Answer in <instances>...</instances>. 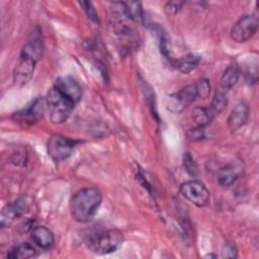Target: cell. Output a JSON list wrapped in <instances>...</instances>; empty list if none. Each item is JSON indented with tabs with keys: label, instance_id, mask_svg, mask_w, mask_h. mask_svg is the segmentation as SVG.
Wrapping results in <instances>:
<instances>
[{
	"label": "cell",
	"instance_id": "obj_14",
	"mask_svg": "<svg viewBox=\"0 0 259 259\" xmlns=\"http://www.w3.org/2000/svg\"><path fill=\"white\" fill-rule=\"evenodd\" d=\"M30 238L35 245L46 250L52 248L55 242V237L52 231L44 226L32 228L30 232Z\"/></svg>",
	"mask_w": 259,
	"mask_h": 259
},
{
	"label": "cell",
	"instance_id": "obj_10",
	"mask_svg": "<svg viewBox=\"0 0 259 259\" xmlns=\"http://www.w3.org/2000/svg\"><path fill=\"white\" fill-rule=\"evenodd\" d=\"M54 87H56L64 96L70 99L74 104L79 102L82 96V89L79 83L70 76L59 77Z\"/></svg>",
	"mask_w": 259,
	"mask_h": 259
},
{
	"label": "cell",
	"instance_id": "obj_15",
	"mask_svg": "<svg viewBox=\"0 0 259 259\" xmlns=\"http://www.w3.org/2000/svg\"><path fill=\"white\" fill-rule=\"evenodd\" d=\"M200 62V58L196 55L189 54L186 56H183L179 59H174L171 64L173 67H175L179 72L183 74L190 73L193 69L197 67V65Z\"/></svg>",
	"mask_w": 259,
	"mask_h": 259
},
{
	"label": "cell",
	"instance_id": "obj_22",
	"mask_svg": "<svg viewBox=\"0 0 259 259\" xmlns=\"http://www.w3.org/2000/svg\"><path fill=\"white\" fill-rule=\"evenodd\" d=\"M79 4L82 6L83 10L85 11L87 17L90 20H92L94 22H98V15H97L96 10L93 7L91 2H89V1H81V2H79Z\"/></svg>",
	"mask_w": 259,
	"mask_h": 259
},
{
	"label": "cell",
	"instance_id": "obj_12",
	"mask_svg": "<svg viewBox=\"0 0 259 259\" xmlns=\"http://www.w3.org/2000/svg\"><path fill=\"white\" fill-rule=\"evenodd\" d=\"M243 164L241 162H231L223 166L218 172V183L226 188L231 186L243 173Z\"/></svg>",
	"mask_w": 259,
	"mask_h": 259
},
{
	"label": "cell",
	"instance_id": "obj_26",
	"mask_svg": "<svg viewBox=\"0 0 259 259\" xmlns=\"http://www.w3.org/2000/svg\"><path fill=\"white\" fill-rule=\"evenodd\" d=\"M187 137L189 140L191 141H198L203 139L204 137V133H203V127H198L195 126L194 128H190L188 130V132L186 133Z\"/></svg>",
	"mask_w": 259,
	"mask_h": 259
},
{
	"label": "cell",
	"instance_id": "obj_5",
	"mask_svg": "<svg viewBox=\"0 0 259 259\" xmlns=\"http://www.w3.org/2000/svg\"><path fill=\"white\" fill-rule=\"evenodd\" d=\"M180 193L192 204L203 207L209 200V191L199 180H189L180 185Z\"/></svg>",
	"mask_w": 259,
	"mask_h": 259
},
{
	"label": "cell",
	"instance_id": "obj_21",
	"mask_svg": "<svg viewBox=\"0 0 259 259\" xmlns=\"http://www.w3.org/2000/svg\"><path fill=\"white\" fill-rule=\"evenodd\" d=\"M195 88H196V92H197V97L200 98H207L210 94V84L209 81L207 79L201 78L198 79L195 83Z\"/></svg>",
	"mask_w": 259,
	"mask_h": 259
},
{
	"label": "cell",
	"instance_id": "obj_24",
	"mask_svg": "<svg viewBox=\"0 0 259 259\" xmlns=\"http://www.w3.org/2000/svg\"><path fill=\"white\" fill-rule=\"evenodd\" d=\"M184 166L187 172L191 175H196L197 173V165L195 164V161L192 159V157L189 155V153H185L184 155Z\"/></svg>",
	"mask_w": 259,
	"mask_h": 259
},
{
	"label": "cell",
	"instance_id": "obj_2",
	"mask_svg": "<svg viewBox=\"0 0 259 259\" xmlns=\"http://www.w3.org/2000/svg\"><path fill=\"white\" fill-rule=\"evenodd\" d=\"M48 108L50 110V118L53 123L60 124L68 119L73 108L74 103L64 96L56 87H52L46 97Z\"/></svg>",
	"mask_w": 259,
	"mask_h": 259
},
{
	"label": "cell",
	"instance_id": "obj_6",
	"mask_svg": "<svg viewBox=\"0 0 259 259\" xmlns=\"http://www.w3.org/2000/svg\"><path fill=\"white\" fill-rule=\"evenodd\" d=\"M258 29V18L255 15L242 16L233 26L231 37L236 42L249 40Z\"/></svg>",
	"mask_w": 259,
	"mask_h": 259
},
{
	"label": "cell",
	"instance_id": "obj_25",
	"mask_svg": "<svg viewBox=\"0 0 259 259\" xmlns=\"http://www.w3.org/2000/svg\"><path fill=\"white\" fill-rule=\"evenodd\" d=\"M238 256V251H237V247L235 246V244L229 242L227 244H225L224 248H223V257L224 258H236Z\"/></svg>",
	"mask_w": 259,
	"mask_h": 259
},
{
	"label": "cell",
	"instance_id": "obj_3",
	"mask_svg": "<svg viewBox=\"0 0 259 259\" xmlns=\"http://www.w3.org/2000/svg\"><path fill=\"white\" fill-rule=\"evenodd\" d=\"M123 243V235L116 229H111L97 234L90 241V248L97 254L115 252Z\"/></svg>",
	"mask_w": 259,
	"mask_h": 259
},
{
	"label": "cell",
	"instance_id": "obj_16",
	"mask_svg": "<svg viewBox=\"0 0 259 259\" xmlns=\"http://www.w3.org/2000/svg\"><path fill=\"white\" fill-rule=\"evenodd\" d=\"M239 78H240V70L238 69V67L235 65H230L224 71L220 80V85L222 88L229 90L237 84V82L239 81Z\"/></svg>",
	"mask_w": 259,
	"mask_h": 259
},
{
	"label": "cell",
	"instance_id": "obj_20",
	"mask_svg": "<svg viewBox=\"0 0 259 259\" xmlns=\"http://www.w3.org/2000/svg\"><path fill=\"white\" fill-rule=\"evenodd\" d=\"M160 50L161 53L163 54V56L165 58H167L170 62H172L175 58H173L172 55V50H171V44H170V38L168 36V34L164 31H160Z\"/></svg>",
	"mask_w": 259,
	"mask_h": 259
},
{
	"label": "cell",
	"instance_id": "obj_19",
	"mask_svg": "<svg viewBox=\"0 0 259 259\" xmlns=\"http://www.w3.org/2000/svg\"><path fill=\"white\" fill-rule=\"evenodd\" d=\"M227 104H228V97L226 96V94L223 92H217L212 98L209 108L211 109L213 114L217 115L226 108Z\"/></svg>",
	"mask_w": 259,
	"mask_h": 259
},
{
	"label": "cell",
	"instance_id": "obj_8",
	"mask_svg": "<svg viewBox=\"0 0 259 259\" xmlns=\"http://www.w3.org/2000/svg\"><path fill=\"white\" fill-rule=\"evenodd\" d=\"M47 107V100L38 97L22 110L15 112L12 117L18 122L31 124L42 117Z\"/></svg>",
	"mask_w": 259,
	"mask_h": 259
},
{
	"label": "cell",
	"instance_id": "obj_7",
	"mask_svg": "<svg viewBox=\"0 0 259 259\" xmlns=\"http://www.w3.org/2000/svg\"><path fill=\"white\" fill-rule=\"evenodd\" d=\"M74 149V143L62 136H52L48 141V153L56 163L68 159Z\"/></svg>",
	"mask_w": 259,
	"mask_h": 259
},
{
	"label": "cell",
	"instance_id": "obj_9",
	"mask_svg": "<svg viewBox=\"0 0 259 259\" xmlns=\"http://www.w3.org/2000/svg\"><path fill=\"white\" fill-rule=\"evenodd\" d=\"M27 209L28 202L23 197L18 198L9 204H6L1 210L0 214L1 228L9 227L15 221V219L22 215L24 212L27 211Z\"/></svg>",
	"mask_w": 259,
	"mask_h": 259
},
{
	"label": "cell",
	"instance_id": "obj_13",
	"mask_svg": "<svg viewBox=\"0 0 259 259\" xmlns=\"http://www.w3.org/2000/svg\"><path fill=\"white\" fill-rule=\"evenodd\" d=\"M249 106L246 102H239L230 112L227 119L228 126L232 132H236L241 128L248 120Z\"/></svg>",
	"mask_w": 259,
	"mask_h": 259
},
{
	"label": "cell",
	"instance_id": "obj_11",
	"mask_svg": "<svg viewBox=\"0 0 259 259\" xmlns=\"http://www.w3.org/2000/svg\"><path fill=\"white\" fill-rule=\"evenodd\" d=\"M36 63L37 61H35L34 59L20 54L18 62L16 63V66L14 68L15 83H17L18 85L26 84L33 75Z\"/></svg>",
	"mask_w": 259,
	"mask_h": 259
},
{
	"label": "cell",
	"instance_id": "obj_4",
	"mask_svg": "<svg viewBox=\"0 0 259 259\" xmlns=\"http://www.w3.org/2000/svg\"><path fill=\"white\" fill-rule=\"evenodd\" d=\"M196 98V88L194 83H192L175 93L166 95L164 98V104L169 111L173 113H179L186 109L192 102H194Z\"/></svg>",
	"mask_w": 259,
	"mask_h": 259
},
{
	"label": "cell",
	"instance_id": "obj_18",
	"mask_svg": "<svg viewBox=\"0 0 259 259\" xmlns=\"http://www.w3.org/2000/svg\"><path fill=\"white\" fill-rule=\"evenodd\" d=\"M215 115L209 107H198L193 111V119L198 127L207 125Z\"/></svg>",
	"mask_w": 259,
	"mask_h": 259
},
{
	"label": "cell",
	"instance_id": "obj_23",
	"mask_svg": "<svg viewBox=\"0 0 259 259\" xmlns=\"http://www.w3.org/2000/svg\"><path fill=\"white\" fill-rule=\"evenodd\" d=\"M186 2L184 1H170L168 2L166 5H165V11L170 15H175L177 14L181 8L183 7V5L185 4Z\"/></svg>",
	"mask_w": 259,
	"mask_h": 259
},
{
	"label": "cell",
	"instance_id": "obj_1",
	"mask_svg": "<svg viewBox=\"0 0 259 259\" xmlns=\"http://www.w3.org/2000/svg\"><path fill=\"white\" fill-rule=\"evenodd\" d=\"M102 201L101 192L94 187L77 191L70 200V212L78 223H88L96 214Z\"/></svg>",
	"mask_w": 259,
	"mask_h": 259
},
{
	"label": "cell",
	"instance_id": "obj_17",
	"mask_svg": "<svg viewBox=\"0 0 259 259\" xmlns=\"http://www.w3.org/2000/svg\"><path fill=\"white\" fill-rule=\"evenodd\" d=\"M36 255L35 248L28 244V243H22L20 245H17L16 247L10 249L7 253V258L9 259H28L32 258Z\"/></svg>",
	"mask_w": 259,
	"mask_h": 259
}]
</instances>
